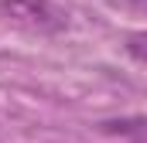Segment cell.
Returning <instances> with one entry per match:
<instances>
[{
	"instance_id": "6da1fadb",
	"label": "cell",
	"mask_w": 147,
	"mask_h": 143,
	"mask_svg": "<svg viewBox=\"0 0 147 143\" xmlns=\"http://www.w3.org/2000/svg\"><path fill=\"white\" fill-rule=\"evenodd\" d=\"M0 10L38 31H62L69 24V14L51 0H0Z\"/></svg>"
},
{
	"instance_id": "7a4b0ae2",
	"label": "cell",
	"mask_w": 147,
	"mask_h": 143,
	"mask_svg": "<svg viewBox=\"0 0 147 143\" xmlns=\"http://www.w3.org/2000/svg\"><path fill=\"white\" fill-rule=\"evenodd\" d=\"M123 48H127V55H130L134 61H144V65H147V31H134V34H127Z\"/></svg>"
}]
</instances>
